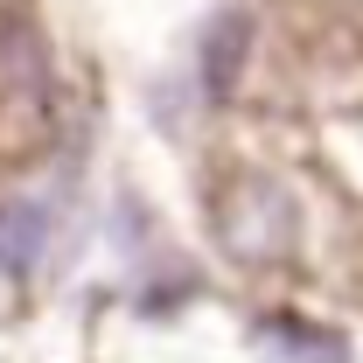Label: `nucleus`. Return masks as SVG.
<instances>
[{
	"label": "nucleus",
	"mask_w": 363,
	"mask_h": 363,
	"mask_svg": "<svg viewBox=\"0 0 363 363\" xmlns=\"http://www.w3.org/2000/svg\"><path fill=\"white\" fill-rule=\"evenodd\" d=\"M217 224H224V245L238 252V259L279 266V259L294 252V238H301V210H294V196H286L279 182L252 175V182H238V189L224 196Z\"/></svg>",
	"instance_id": "obj_1"
},
{
	"label": "nucleus",
	"mask_w": 363,
	"mask_h": 363,
	"mask_svg": "<svg viewBox=\"0 0 363 363\" xmlns=\"http://www.w3.org/2000/svg\"><path fill=\"white\" fill-rule=\"evenodd\" d=\"M49 245V210L43 203H0V272H28Z\"/></svg>",
	"instance_id": "obj_2"
},
{
	"label": "nucleus",
	"mask_w": 363,
	"mask_h": 363,
	"mask_svg": "<svg viewBox=\"0 0 363 363\" xmlns=\"http://www.w3.org/2000/svg\"><path fill=\"white\" fill-rule=\"evenodd\" d=\"M279 342H286V357H301V363H342V342L335 335H315V328H279Z\"/></svg>",
	"instance_id": "obj_3"
}]
</instances>
